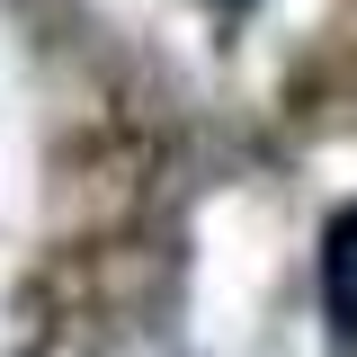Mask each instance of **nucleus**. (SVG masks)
<instances>
[{
	"label": "nucleus",
	"instance_id": "f257e3e1",
	"mask_svg": "<svg viewBox=\"0 0 357 357\" xmlns=\"http://www.w3.org/2000/svg\"><path fill=\"white\" fill-rule=\"evenodd\" d=\"M321 304H331V331L357 340V206H340L321 232Z\"/></svg>",
	"mask_w": 357,
	"mask_h": 357
},
{
	"label": "nucleus",
	"instance_id": "f03ea898",
	"mask_svg": "<svg viewBox=\"0 0 357 357\" xmlns=\"http://www.w3.org/2000/svg\"><path fill=\"white\" fill-rule=\"evenodd\" d=\"M232 9H241V0H232Z\"/></svg>",
	"mask_w": 357,
	"mask_h": 357
}]
</instances>
